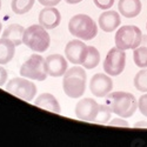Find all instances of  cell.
<instances>
[{"label": "cell", "instance_id": "obj_26", "mask_svg": "<svg viewBox=\"0 0 147 147\" xmlns=\"http://www.w3.org/2000/svg\"><path fill=\"white\" fill-rule=\"evenodd\" d=\"M109 126H118V127H129V124L125 120V118H115L109 121Z\"/></svg>", "mask_w": 147, "mask_h": 147}, {"label": "cell", "instance_id": "obj_27", "mask_svg": "<svg viewBox=\"0 0 147 147\" xmlns=\"http://www.w3.org/2000/svg\"><path fill=\"white\" fill-rule=\"evenodd\" d=\"M38 1L45 7H52V6H57L61 0H38Z\"/></svg>", "mask_w": 147, "mask_h": 147}, {"label": "cell", "instance_id": "obj_18", "mask_svg": "<svg viewBox=\"0 0 147 147\" xmlns=\"http://www.w3.org/2000/svg\"><path fill=\"white\" fill-rule=\"evenodd\" d=\"M16 45L7 38L0 39V65H6L13 59Z\"/></svg>", "mask_w": 147, "mask_h": 147}, {"label": "cell", "instance_id": "obj_15", "mask_svg": "<svg viewBox=\"0 0 147 147\" xmlns=\"http://www.w3.org/2000/svg\"><path fill=\"white\" fill-rule=\"evenodd\" d=\"M118 9L121 16L125 18H136L141 12L140 0H119Z\"/></svg>", "mask_w": 147, "mask_h": 147}, {"label": "cell", "instance_id": "obj_17", "mask_svg": "<svg viewBox=\"0 0 147 147\" xmlns=\"http://www.w3.org/2000/svg\"><path fill=\"white\" fill-rule=\"evenodd\" d=\"M24 33H25V28L21 25H19V24H11L3 32V38H7L16 46H19L22 44Z\"/></svg>", "mask_w": 147, "mask_h": 147}, {"label": "cell", "instance_id": "obj_13", "mask_svg": "<svg viewBox=\"0 0 147 147\" xmlns=\"http://www.w3.org/2000/svg\"><path fill=\"white\" fill-rule=\"evenodd\" d=\"M61 22L60 12L54 7H45L39 13V24L46 30H53Z\"/></svg>", "mask_w": 147, "mask_h": 147}, {"label": "cell", "instance_id": "obj_33", "mask_svg": "<svg viewBox=\"0 0 147 147\" xmlns=\"http://www.w3.org/2000/svg\"><path fill=\"white\" fill-rule=\"evenodd\" d=\"M146 30H147V24H146Z\"/></svg>", "mask_w": 147, "mask_h": 147}, {"label": "cell", "instance_id": "obj_4", "mask_svg": "<svg viewBox=\"0 0 147 147\" xmlns=\"http://www.w3.org/2000/svg\"><path fill=\"white\" fill-rule=\"evenodd\" d=\"M22 44H25L28 48H31L34 52H45L50 47L51 44V36L42 27L40 24L36 25H31L30 27L25 28V33L22 36Z\"/></svg>", "mask_w": 147, "mask_h": 147}, {"label": "cell", "instance_id": "obj_28", "mask_svg": "<svg viewBox=\"0 0 147 147\" xmlns=\"http://www.w3.org/2000/svg\"><path fill=\"white\" fill-rule=\"evenodd\" d=\"M6 80H7V71L0 66V86H4L6 84Z\"/></svg>", "mask_w": 147, "mask_h": 147}, {"label": "cell", "instance_id": "obj_11", "mask_svg": "<svg viewBox=\"0 0 147 147\" xmlns=\"http://www.w3.org/2000/svg\"><path fill=\"white\" fill-rule=\"evenodd\" d=\"M113 88V81L108 74L96 73L91 78L90 90L91 93L96 98H105L108 93H111Z\"/></svg>", "mask_w": 147, "mask_h": 147}, {"label": "cell", "instance_id": "obj_12", "mask_svg": "<svg viewBox=\"0 0 147 147\" xmlns=\"http://www.w3.org/2000/svg\"><path fill=\"white\" fill-rule=\"evenodd\" d=\"M47 74L51 77H63L67 68V60L61 54H51L45 59Z\"/></svg>", "mask_w": 147, "mask_h": 147}, {"label": "cell", "instance_id": "obj_19", "mask_svg": "<svg viewBox=\"0 0 147 147\" xmlns=\"http://www.w3.org/2000/svg\"><path fill=\"white\" fill-rule=\"evenodd\" d=\"M133 60L138 67H147V34L142 35L141 44L133 50Z\"/></svg>", "mask_w": 147, "mask_h": 147}, {"label": "cell", "instance_id": "obj_20", "mask_svg": "<svg viewBox=\"0 0 147 147\" xmlns=\"http://www.w3.org/2000/svg\"><path fill=\"white\" fill-rule=\"evenodd\" d=\"M100 63V53L96 50L94 46H88V54L85 59V61L81 64L82 67L87 68V69H92L95 68Z\"/></svg>", "mask_w": 147, "mask_h": 147}, {"label": "cell", "instance_id": "obj_9", "mask_svg": "<svg viewBox=\"0 0 147 147\" xmlns=\"http://www.w3.org/2000/svg\"><path fill=\"white\" fill-rule=\"evenodd\" d=\"M88 54V46L81 39L71 40L65 47V55L68 61L74 65H81Z\"/></svg>", "mask_w": 147, "mask_h": 147}, {"label": "cell", "instance_id": "obj_21", "mask_svg": "<svg viewBox=\"0 0 147 147\" xmlns=\"http://www.w3.org/2000/svg\"><path fill=\"white\" fill-rule=\"evenodd\" d=\"M34 0H12L11 7L16 14H25L32 9Z\"/></svg>", "mask_w": 147, "mask_h": 147}, {"label": "cell", "instance_id": "obj_25", "mask_svg": "<svg viewBox=\"0 0 147 147\" xmlns=\"http://www.w3.org/2000/svg\"><path fill=\"white\" fill-rule=\"evenodd\" d=\"M93 3L94 5L98 7V8H100V9H108V8H111L114 4V0H93Z\"/></svg>", "mask_w": 147, "mask_h": 147}, {"label": "cell", "instance_id": "obj_5", "mask_svg": "<svg viewBox=\"0 0 147 147\" xmlns=\"http://www.w3.org/2000/svg\"><path fill=\"white\" fill-rule=\"evenodd\" d=\"M142 40L141 30L136 25H125L118 30L115 33V46L122 51L134 50Z\"/></svg>", "mask_w": 147, "mask_h": 147}, {"label": "cell", "instance_id": "obj_2", "mask_svg": "<svg viewBox=\"0 0 147 147\" xmlns=\"http://www.w3.org/2000/svg\"><path fill=\"white\" fill-rule=\"evenodd\" d=\"M87 76L86 71L79 66H74L66 71L63 79V88L65 94L72 99L81 98L86 90Z\"/></svg>", "mask_w": 147, "mask_h": 147}, {"label": "cell", "instance_id": "obj_3", "mask_svg": "<svg viewBox=\"0 0 147 147\" xmlns=\"http://www.w3.org/2000/svg\"><path fill=\"white\" fill-rule=\"evenodd\" d=\"M68 31L78 39L88 41L98 34V25L87 14H76L68 22Z\"/></svg>", "mask_w": 147, "mask_h": 147}, {"label": "cell", "instance_id": "obj_30", "mask_svg": "<svg viewBox=\"0 0 147 147\" xmlns=\"http://www.w3.org/2000/svg\"><path fill=\"white\" fill-rule=\"evenodd\" d=\"M65 1H66L67 4H69V5H76V4L81 3L82 0H65Z\"/></svg>", "mask_w": 147, "mask_h": 147}, {"label": "cell", "instance_id": "obj_1", "mask_svg": "<svg viewBox=\"0 0 147 147\" xmlns=\"http://www.w3.org/2000/svg\"><path fill=\"white\" fill-rule=\"evenodd\" d=\"M105 104L115 115L120 118H131L138 108V100L132 93L128 92H113L106 95Z\"/></svg>", "mask_w": 147, "mask_h": 147}, {"label": "cell", "instance_id": "obj_8", "mask_svg": "<svg viewBox=\"0 0 147 147\" xmlns=\"http://www.w3.org/2000/svg\"><path fill=\"white\" fill-rule=\"evenodd\" d=\"M126 66V53L117 46L108 51L104 60V71L109 77H118Z\"/></svg>", "mask_w": 147, "mask_h": 147}, {"label": "cell", "instance_id": "obj_14", "mask_svg": "<svg viewBox=\"0 0 147 147\" xmlns=\"http://www.w3.org/2000/svg\"><path fill=\"white\" fill-rule=\"evenodd\" d=\"M121 22L120 14L115 11H105L99 17V26L104 32H114Z\"/></svg>", "mask_w": 147, "mask_h": 147}, {"label": "cell", "instance_id": "obj_6", "mask_svg": "<svg viewBox=\"0 0 147 147\" xmlns=\"http://www.w3.org/2000/svg\"><path fill=\"white\" fill-rule=\"evenodd\" d=\"M20 74L24 78L44 81L47 79L45 59L40 54H32L20 67Z\"/></svg>", "mask_w": 147, "mask_h": 147}, {"label": "cell", "instance_id": "obj_29", "mask_svg": "<svg viewBox=\"0 0 147 147\" xmlns=\"http://www.w3.org/2000/svg\"><path fill=\"white\" fill-rule=\"evenodd\" d=\"M134 127H137V128H139V127H147V121H139V122H136V124H134Z\"/></svg>", "mask_w": 147, "mask_h": 147}, {"label": "cell", "instance_id": "obj_24", "mask_svg": "<svg viewBox=\"0 0 147 147\" xmlns=\"http://www.w3.org/2000/svg\"><path fill=\"white\" fill-rule=\"evenodd\" d=\"M138 108L144 117H147V94H144L138 100Z\"/></svg>", "mask_w": 147, "mask_h": 147}, {"label": "cell", "instance_id": "obj_22", "mask_svg": "<svg viewBox=\"0 0 147 147\" xmlns=\"http://www.w3.org/2000/svg\"><path fill=\"white\" fill-rule=\"evenodd\" d=\"M134 87L139 92L147 93V67L139 71L134 77Z\"/></svg>", "mask_w": 147, "mask_h": 147}, {"label": "cell", "instance_id": "obj_16", "mask_svg": "<svg viewBox=\"0 0 147 147\" xmlns=\"http://www.w3.org/2000/svg\"><path fill=\"white\" fill-rule=\"evenodd\" d=\"M35 106H38L40 108L47 109L50 112H53L55 114H60L61 109H60V105L57 100V98L51 94V93H42L40 94L36 99L34 100Z\"/></svg>", "mask_w": 147, "mask_h": 147}, {"label": "cell", "instance_id": "obj_23", "mask_svg": "<svg viewBox=\"0 0 147 147\" xmlns=\"http://www.w3.org/2000/svg\"><path fill=\"white\" fill-rule=\"evenodd\" d=\"M111 117H112V111L109 109V107L106 104L100 105V111L98 113L94 122H96V124H107V122H109Z\"/></svg>", "mask_w": 147, "mask_h": 147}, {"label": "cell", "instance_id": "obj_7", "mask_svg": "<svg viewBox=\"0 0 147 147\" xmlns=\"http://www.w3.org/2000/svg\"><path fill=\"white\" fill-rule=\"evenodd\" d=\"M6 91L25 101H32L36 94V86L27 78H13L6 85Z\"/></svg>", "mask_w": 147, "mask_h": 147}, {"label": "cell", "instance_id": "obj_31", "mask_svg": "<svg viewBox=\"0 0 147 147\" xmlns=\"http://www.w3.org/2000/svg\"><path fill=\"white\" fill-rule=\"evenodd\" d=\"M0 32H1V21H0Z\"/></svg>", "mask_w": 147, "mask_h": 147}, {"label": "cell", "instance_id": "obj_10", "mask_svg": "<svg viewBox=\"0 0 147 147\" xmlns=\"http://www.w3.org/2000/svg\"><path fill=\"white\" fill-rule=\"evenodd\" d=\"M99 111H100V105L94 99H91V98H84V99L78 101L76 106L77 118L84 121L94 122Z\"/></svg>", "mask_w": 147, "mask_h": 147}, {"label": "cell", "instance_id": "obj_32", "mask_svg": "<svg viewBox=\"0 0 147 147\" xmlns=\"http://www.w3.org/2000/svg\"><path fill=\"white\" fill-rule=\"evenodd\" d=\"M0 8H1V0H0Z\"/></svg>", "mask_w": 147, "mask_h": 147}]
</instances>
